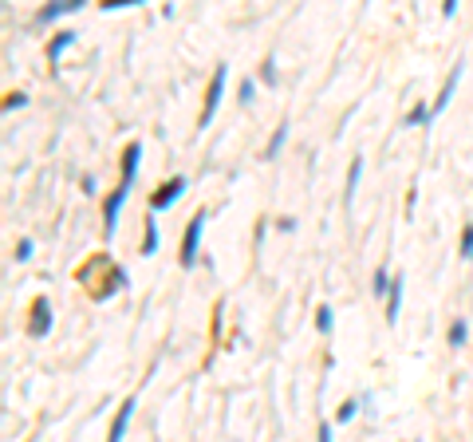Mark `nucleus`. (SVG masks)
<instances>
[{"mask_svg":"<svg viewBox=\"0 0 473 442\" xmlns=\"http://www.w3.org/2000/svg\"><path fill=\"white\" fill-rule=\"evenodd\" d=\"M138 158H142V142H131V147H126V154H122V182H119V190H115V194H110V202H107V229H110V234H115V225H119L122 202L131 197L134 174H138Z\"/></svg>","mask_w":473,"mask_h":442,"instance_id":"obj_1","label":"nucleus"},{"mask_svg":"<svg viewBox=\"0 0 473 442\" xmlns=\"http://www.w3.org/2000/svg\"><path fill=\"white\" fill-rule=\"evenodd\" d=\"M201 229H206V209H197L194 218H190V225H185V237H182V265H185V269H194V261H197Z\"/></svg>","mask_w":473,"mask_h":442,"instance_id":"obj_2","label":"nucleus"},{"mask_svg":"<svg viewBox=\"0 0 473 442\" xmlns=\"http://www.w3.org/2000/svg\"><path fill=\"white\" fill-rule=\"evenodd\" d=\"M225 79H229V63H217L213 83H209V95H206V107H201V126L213 123V115H217V107H221V95H225Z\"/></svg>","mask_w":473,"mask_h":442,"instance_id":"obj_3","label":"nucleus"},{"mask_svg":"<svg viewBox=\"0 0 473 442\" xmlns=\"http://www.w3.org/2000/svg\"><path fill=\"white\" fill-rule=\"evenodd\" d=\"M182 190H185V178H182V174H174L170 182H166V186H162V190H158V194H154V202H150V206H154V209H166V206H174V202L182 197Z\"/></svg>","mask_w":473,"mask_h":442,"instance_id":"obj_4","label":"nucleus"},{"mask_svg":"<svg viewBox=\"0 0 473 442\" xmlns=\"http://www.w3.org/2000/svg\"><path fill=\"white\" fill-rule=\"evenodd\" d=\"M134 407H138V399H126V403L119 407V415H115V427H110V439L107 442H122V434H126V427H131V415H134Z\"/></svg>","mask_w":473,"mask_h":442,"instance_id":"obj_5","label":"nucleus"},{"mask_svg":"<svg viewBox=\"0 0 473 442\" xmlns=\"http://www.w3.org/2000/svg\"><path fill=\"white\" fill-rule=\"evenodd\" d=\"M458 79H461V63H458V67H449L446 83H442V91H438V99H434V115L449 107V99H454V87H458Z\"/></svg>","mask_w":473,"mask_h":442,"instance_id":"obj_6","label":"nucleus"},{"mask_svg":"<svg viewBox=\"0 0 473 442\" xmlns=\"http://www.w3.org/2000/svg\"><path fill=\"white\" fill-rule=\"evenodd\" d=\"M402 312V277H395V284H390V296H387V324H395Z\"/></svg>","mask_w":473,"mask_h":442,"instance_id":"obj_7","label":"nucleus"},{"mask_svg":"<svg viewBox=\"0 0 473 442\" xmlns=\"http://www.w3.org/2000/svg\"><path fill=\"white\" fill-rule=\"evenodd\" d=\"M359 174H363V158H351V170H347V190H343V206L351 209L355 202V186H359Z\"/></svg>","mask_w":473,"mask_h":442,"instance_id":"obj_8","label":"nucleus"},{"mask_svg":"<svg viewBox=\"0 0 473 442\" xmlns=\"http://www.w3.org/2000/svg\"><path fill=\"white\" fill-rule=\"evenodd\" d=\"M51 328V308L48 300H36V324H32V336H44Z\"/></svg>","mask_w":473,"mask_h":442,"instance_id":"obj_9","label":"nucleus"},{"mask_svg":"<svg viewBox=\"0 0 473 442\" xmlns=\"http://www.w3.org/2000/svg\"><path fill=\"white\" fill-rule=\"evenodd\" d=\"M430 119H434V107H426V103H414L410 115H406V126H418V123L430 126Z\"/></svg>","mask_w":473,"mask_h":442,"instance_id":"obj_10","label":"nucleus"},{"mask_svg":"<svg viewBox=\"0 0 473 442\" xmlns=\"http://www.w3.org/2000/svg\"><path fill=\"white\" fill-rule=\"evenodd\" d=\"M72 44H75V32H60V36L51 40L48 56H51V60H60V56H63V51H67V48H72Z\"/></svg>","mask_w":473,"mask_h":442,"instance_id":"obj_11","label":"nucleus"},{"mask_svg":"<svg viewBox=\"0 0 473 442\" xmlns=\"http://www.w3.org/2000/svg\"><path fill=\"white\" fill-rule=\"evenodd\" d=\"M63 13H79V0H60V4H51V8H44L40 20H56V16H63Z\"/></svg>","mask_w":473,"mask_h":442,"instance_id":"obj_12","label":"nucleus"},{"mask_svg":"<svg viewBox=\"0 0 473 442\" xmlns=\"http://www.w3.org/2000/svg\"><path fill=\"white\" fill-rule=\"evenodd\" d=\"M288 131H292L288 123H280V126H276V135H272V142H268V150H265L268 158H276V154H280V147L288 142Z\"/></svg>","mask_w":473,"mask_h":442,"instance_id":"obj_13","label":"nucleus"},{"mask_svg":"<svg viewBox=\"0 0 473 442\" xmlns=\"http://www.w3.org/2000/svg\"><path fill=\"white\" fill-rule=\"evenodd\" d=\"M465 340H470V324H465V320H454V324H449V344L461 347Z\"/></svg>","mask_w":473,"mask_h":442,"instance_id":"obj_14","label":"nucleus"},{"mask_svg":"<svg viewBox=\"0 0 473 442\" xmlns=\"http://www.w3.org/2000/svg\"><path fill=\"white\" fill-rule=\"evenodd\" d=\"M331 324H335L331 308H328V304H320V308H315V328H320V332H331Z\"/></svg>","mask_w":473,"mask_h":442,"instance_id":"obj_15","label":"nucleus"},{"mask_svg":"<svg viewBox=\"0 0 473 442\" xmlns=\"http://www.w3.org/2000/svg\"><path fill=\"white\" fill-rule=\"evenodd\" d=\"M154 249H158V225H154V218H150V221H146V245H142V253L150 257Z\"/></svg>","mask_w":473,"mask_h":442,"instance_id":"obj_16","label":"nucleus"},{"mask_svg":"<svg viewBox=\"0 0 473 442\" xmlns=\"http://www.w3.org/2000/svg\"><path fill=\"white\" fill-rule=\"evenodd\" d=\"M375 296H390V281H387V269H375Z\"/></svg>","mask_w":473,"mask_h":442,"instance_id":"obj_17","label":"nucleus"},{"mask_svg":"<svg viewBox=\"0 0 473 442\" xmlns=\"http://www.w3.org/2000/svg\"><path fill=\"white\" fill-rule=\"evenodd\" d=\"M461 257L473 261V225H465V234H461Z\"/></svg>","mask_w":473,"mask_h":442,"instance_id":"obj_18","label":"nucleus"},{"mask_svg":"<svg viewBox=\"0 0 473 442\" xmlns=\"http://www.w3.org/2000/svg\"><path fill=\"white\" fill-rule=\"evenodd\" d=\"M355 411H359V399H347V403L340 407V415H335V418H340V423H351Z\"/></svg>","mask_w":473,"mask_h":442,"instance_id":"obj_19","label":"nucleus"},{"mask_svg":"<svg viewBox=\"0 0 473 442\" xmlns=\"http://www.w3.org/2000/svg\"><path fill=\"white\" fill-rule=\"evenodd\" d=\"M32 249H36V245H32V237H20V245H16V261H28V257H32Z\"/></svg>","mask_w":473,"mask_h":442,"instance_id":"obj_20","label":"nucleus"},{"mask_svg":"<svg viewBox=\"0 0 473 442\" xmlns=\"http://www.w3.org/2000/svg\"><path fill=\"white\" fill-rule=\"evenodd\" d=\"M24 103H28V95H20V91H16V95H8V99H4V110H20Z\"/></svg>","mask_w":473,"mask_h":442,"instance_id":"obj_21","label":"nucleus"},{"mask_svg":"<svg viewBox=\"0 0 473 442\" xmlns=\"http://www.w3.org/2000/svg\"><path fill=\"white\" fill-rule=\"evenodd\" d=\"M260 79H265L268 87L276 83V72H272V60H265V63H260Z\"/></svg>","mask_w":473,"mask_h":442,"instance_id":"obj_22","label":"nucleus"},{"mask_svg":"<svg viewBox=\"0 0 473 442\" xmlns=\"http://www.w3.org/2000/svg\"><path fill=\"white\" fill-rule=\"evenodd\" d=\"M241 103H244V107L253 103V79H244V83H241Z\"/></svg>","mask_w":473,"mask_h":442,"instance_id":"obj_23","label":"nucleus"},{"mask_svg":"<svg viewBox=\"0 0 473 442\" xmlns=\"http://www.w3.org/2000/svg\"><path fill=\"white\" fill-rule=\"evenodd\" d=\"M320 442H331V423H320Z\"/></svg>","mask_w":473,"mask_h":442,"instance_id":"obj_24","label":"nucleus"}]
</instances>
